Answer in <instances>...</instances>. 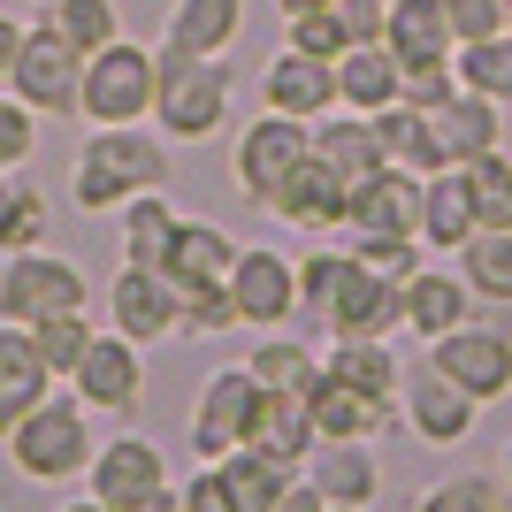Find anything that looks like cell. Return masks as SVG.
Segmentation results:
<instances>
[{
    "label": "cell",
    "mask_w": 512,
    "mask_h": 512,
    "mask_svg": "<svg viewBox=\"0 0 512 512\" xmlns=\"http://www.w3.org/2000/svg\"><path fill=\"white\" fill-rule=\"evenodd\" d=\"M230 299L245 329H291L299 321V260L276 253V245H237Z\"/></svg>",
    "instance_id": "12"
},
{
    "label": "cell",
    "mask_w": 512,
    "mask_h": 512,
    "mask_svg": "<svg viewBox=\"0 0 512 512\" xmlns=\"http://www.w3.org/2000/svg\"><path fill=\"white\" fill-rule=\"evenodd\" d=\"M176 321H184V291H176L161 268H115L107 283V329H123L130 344H176Z\"/></svg>",
    "instance_id": "14"
},
{
    "label": "cell",
    "mask_w": 512,
    "mask_h": 512,
    "mask_svg": "<svg viewBox=\"0 0 512 512\" xmlns=\"http://www.w3.org/2000/svg\"><path fill=\"white\" fill-rule=\"evenodd\" d=\"M230 329H245V321H237L230 283H214V291H184V321H176V344H214V337H230Z\"/></svg>",
    "instance_id": "42"
},
{
    "label": "cell",
    "mask_w": 512,
    "mask_h": 512,
    "mask_svg": "<svg viewBox=\"0 0 512 512\" xmlns=\"http://www.w3.org/2000/svg\"><path fill=\"white\" fill-rule=\"evenodd\" d=\"M176 497H184V512H237V497H230V482L199 459V474L192 482H176Z\"/></svg>",
    "instance_id": "47"
},
{
    "label": "cell",
    "mask_w": 512,
    "mask_h": 512,
    "mask_svg": "<svg viewBox=\"0 0 512 512\" xmlns=\"http://www.w3.org/2000/svg\"><path fill=\"white\" fill-rule=\"evenodd\" d=\"M383 46L398 54V69H406V77L451 69V54H459L444 0H390V31H383Z\"/></svg>",
    "instance_id": "23"
},
{
    "label": "cell",
    "mask_w": 512,
    "mask_h": 512,
    "mask_svg": "<svg viewBox=\"0 0 512 512\" xmlns=\"http://www.w3.org/2000/svg\"><path fill=\"white\" fill-rule=\"evenodd\" d=\"M62 512H115V505H100V497H92V490H85V497H69V505H62Z\"/></svg>",
    "instance_id": "55"
},
{
    "label": "cell",
    "mask_w": 512,
    "mask_h": 512,
    "mask_svg": "<svg viewBox=\"0 0 512 512\" xmlns=\"http://www.w3.org/2000/svg\"><path fill=\"white\" fill-rule=\"evenodd\" d=\"M0 192H8V176H0Z\"/></svg>",
    "instance_id": "58"
},
{
    "label": "cell",
    "mask_w": 512,
    "mask_h": 512,
    "mask_svg": "<svg viewBox=\"0 0 512 512\" xmlns=\"http://www.w3.org/2000/svg\"><path fill=\"white\" fill-rule=\"evenodd\" d=\"M39 23H54L77 54H100L107 39H123V8H115V0H46Z\"/></svg>",
    "instance_id": "39"
},
{
    "label": "cell",
    "mask_w": 512,
    "mask_h": 512,
    "mask_svg": "<svg viewBox=\"0 0 512 512\" xmlns=\"http://www.w3.org/2000/svg\"><path fill=\"white\" fill-rule=\"evenodd\" d=\"M306 8H337V0H276V16H306Z\"/></svg>",
    "instance_id": "54"
},
{
    "label": "cell",
    "mask_w": 512,
    "mask_h": 512,
    "mask_svg": "<svg viewBox=\"0 0 512 512\" xmlns=\"http://www.w3.org/2000/svg\"><path fill=\"white\" fill-rule=\"evenodd\" d=\"M321 512H352V505H321Z\"/></svg>",
    "instance_id": "57"
},
{
    "label": "cell",
    "mask_w": 512,
    "mask_h": 512,
    "mask_svg": "<svg viewBox=\"0 0 512 512\" xmlns=\"http://www.w3.org/2000/svg\"><path fill=\"white\" fill-rule=\"evenodd\" d=\"M459 321H474V291L459 283L451 260H421L406 276V299H398V329L428 344V337H444V329H459Z\"/></svg>",
    "instance_id": "19"
},
{
    "label": "cell",
    "mask_w": 512,
    "mask_h": 512,
    "mask_svg": "<svg viewBox=\"0 0 512 512\" xmlns=\"http://www.w3.org/2000/svg\"><path fill=\"white\" fill-rule=\"evenodd\" d=\"M153 92H161V62L138 39H107L100 54H85V92L77 115L92 130H123V123H153Z\"/></svg>",
    "instance_id": "5"
},
{
    "label": "cell",
    "mask_w": 512,
    "mask_h": 512,
    "mask_svg": "<svg viewBox=\"0 0 512 512\" xmlns=\"http://www.w3.org/2000/svg\"><path fill=\"white\" fill-rule=\"evenodd\" d=\"M299 474L329 505H352V512H375V497H383V459H375V444H314V459H306Z\"/></svg>",
    "instance_id": "24"
},
{
    "label": "cell",
    "mask_w": 512,
    "mask_h": 512,
    "mask_svg": "<svg viewBox=\"0 0 512 512\" xmlns=\"http://www.w3.org/2000/svg\"><path fill=\"white\" fill-rule=\"evenodd\" d=\"M62 390V375L39 360V344H31V329H16V321H0V436L23 421V413L39 406V398H54Z\"/></svg>",
    "instance_id": "25"
},
{
    "label": "cell",
    "mask_w": 512,
    "mask_h": 512,
    "mask_svg": "<svg viewBox=\"0 0 512 512\" xmlns=\"http://www.w3.org/2000/svg\"><path fill=\"white\" fill-rule=\"evenodd\" d=\"M0 451H8V467H16L23 482H77V474L92 467V451H100L92 444V406L62 383L54 398H39V406L0 436Z\"/></svg>",
    "instance_id": "3"
},
{
    "label": "cell",
    "mask_w": 512,
    "mask_h": 512,
    "mask_svg": "<svg viewBox=\"0 0 512 512\" xmlns=\"http://www.w3.org/2000/svg\"><path fill=\"white\" fill-rule=\"evenodd\" d=\"M23 39H31V23L16 16V8H0V85H8V69H16V54H23Z\"/></svg>",
    "instance_id": "50"
},
{
    "label": "cell",
    "mask_w": 512,
    "mask_h": 512,
    "mask_svg": "<svg viewBox=\"0 0 512 512\" xmlns=\"http://www.w3.org/2000/svg\"><path fill=\"white\" fill-rule=\"evenodd\" d=\"M283 46H299V54H321V62H337V54H352V31H344L337 8H306V16H283Z\"/></svg>",
    "instance_id": "44"
},
{
    "label": "cell",
    "mask_w": 512,
    "mask_h": 512,
    "mask_svg": "<svg viewBox=\"0 0 512 512\" xmlns=\"http://www.w3.org/2000/svg\"><path fill=\"white\" fill-rule=\"evenodd\" d=\"M260 406H268V390H260V375L245 360L214 367L207 383H199V398H192V451H199V459H222V451L253 444Z\"/></svg>",
    "instance_id": "10"
},
{
    "label": "cell",
    "mask_w": 512,
    "mask_h": 512,
    "mask_svg": "<svg viewBox=\"0 0 512 512\" xmlns=\"http://www.w3.org/2000/svg\"><path fill=\"white\" fill-rule=\"evenodd\" d=\"M306 153H314V123H291L276 107H260L253 123L237 130V146H230V176H237V192L253 199V207H268L276 184L299 169Z\"/></svg>",
    "instance_id": "9"
},
{
    "label": "cell",
    "mask_w": 512,
    "mask_h": 512,
    "mask_svg": "<svg viewBox=\"0 0 512 512\" xmlns=\"http://www.w3.org/2000/svg\"><path fill=\"white\" fill-rule=\"evenodd\" d=\"M268 214L276 222H291V230L321 237V230H344V176L321 161V153H306L299 169L276 184V199H268Z\"/></svg>",
    "instance_id": "22"
},
{
    "label": "cell",
    "mask_w": 512,
    "mask_h": 512,
    "mask_svg": "<svg viewBox=\"0 0 512 512\" xmlns=\"http://www.w3.org/2000/svg\"><path fill=\"white\" fill-rule=\"evenodd\" d=\"M321 375L375 398V406H398V390H406V360H398L390 337H329L321 344Z\"/></svg>",
    "instance_id": "20"
},
{
    "label": "cell",
    "mask_w": 512,
    "mask_h": 512,
    "mask_svg": "<svg viewBox=\"0 0 512 512\" xmlns=\"http://www.w3.org/2000/svg\"><path fill=\"white\" fill-rule=\"evenodd\" d=\"M253 444L268 451V459H283V467H306L314 444H321L306 398H276V390H268V406H260V421H253Z\"/></svg>",
    "instance_id": "36"
},
{
    "label": "cell",
    "mask_w": 512,
    "mask_h": 512,
    "mask_svg": "<svg viewBox=\"0 0 512 512\" xmlns=\"http://www.w3.org/2000/svg\"><path fill=\"white\" fill-rule=\"evenodd\" d=\"M474 314H482V321H490V329H497V337L512 344V306H474Z\"/></svg>",
    "instance_id": "52"
},
{
    "label": "cell",
    "mask_w": 512,
    "mask_h": 512,
    "mask_svg": "<svg viewBox=\"0 0 512 512\" xmlns=\"http://www.w3.org/2000/svg\"><path fill=\"white\" fill-rule=\"evenodd\" d=\"M398 428H406L413 444H428V451H459L474 428H482V406L459 398L428 360H413L406 367V390H398Z\"/></svg>",
    "instance_id": "11"
},
{
    "label": "cell",
    "mask_w": 512,
    "mask_h": 512,
    "mask_svg": "<svg viewBox=\"0 0 512 512\" xmlns=\"http://www.w3.org/2000/svg\"><path fill=\"white\" fill-rule=\"evenodd\" d=\"M46 222H54V214H46L39 184H8V192H0V260L46 245Z\"/></svg>",
    "instance_id": "41"
},
{
    "label": "cell",
    "mask_w": 512,
    "mask_h": 512,
    "mask_svg": "<svg viewBox=\"0 0 512 512\" xmlns=\"http://www.w3.org/2000/svg\"><path fill=\"white\" fill-rule=\"evenodd\" d=\"M237 31H245V0H176L153 54H169V62H222L237 46Z\"/></svg>",
    "instance_id": "18"
},
{
    "label": "cell",
    "mask_w": 512,
    "mask_h": 512,
    "mask_svg": "<svg viewBox=\"0 0 512 512\" xmlns=\"http://www.w3.org/2000/svg\"><path fill=\"white\" fill-rule=\"evenodd\" d=\"M444 16H451V39L474 46V39H490V31H505V0H444Z\"/></svg>",
    "instance_id": "46"
},
{
    "label": "cell",
    "mask_w": 512,
    "mask_h": 512,
    "mask_svg": "<svg viewBox=\"0 0 512 512\" xmlns=\"http://www.w3.org/2000/svg\"><path fill=\"white\" fill-rule=\"evenodd\" d=\"M436 130H444L451 169H467V161H482V153H497V146H505V107L459 85L444 107H436Z\"/></svg>",
    "instance_id": "31"
},
{
    "label": "cell",
    "mask_w": 512,
    "mask_h": 512,
    "mask_svg": "<svg viewBox=\"0 0 512 512\" xmlns=\"http://www.w3.org/2000/svg\"><path fill=\"white\" fill-rule=\"evenodd\" d=\"M314 153L344 176V192H352V184H367L375 169H390L383 138H375V115H352V107H329V115L314 123Z\"/></svg>",
    "instance_id": "28"
},
{
    "label": "cell",
    "mask_w": 512,
    "mask_h": 512,
    "mask_svg": "<svg viewBox=\"0 0 512 512\" xmlns=\"http://www.w3.org/2000/svg\"><path fill=\"white\" fill-rule=\"evenodd\" d=\"M375 138H383L390 153V169H413V176H444L451 169V153H444V130H436V115L428 107H383L375 115Z\"/></svg>",
    "instance_id": "30"
},
{
    "label": "cell",
    "mask_w": 512,
    "mask_h": 512,
    "mask_svg": "<svg viewBox=\"0 0 512 512\" xmlns=\"http://www.w3.org/2000/svg\"><path fill=\"white\" fill-rule=\"evenodd\" d=\"M176 222H184V207H176L169 192H138L130 207H115V245H123V260L130 268H161Z\"/></svg>",
    "instance_id": "33"
},
{
    "label": "cell",
    "mask_w": 512,
    "mask_h": 512,
    "mask_svg": "<svg viewBox=\"0 0 512 512\" xmlns=\"http://www.w3.org/2000/svg\"><path fill=\"white\" fill-rule=\"evenodd\" d=\"M31 153H39V115H31L16 92L0 85V176H16Z\"/></svg>",
    "instance_id": "45"
},
{
    "label": "cell",
    "mask_w": 512,
    "mask_h": 512,
    "mask_svg": "<svg viewBox=\"0 0 512 512\" xmlns=\"http://www.w3.org/2000/svg\"><path fill=\"white\" fill-rule=\"evenodd\" d=\"M31 344H39V360L54 367V375H77V360H85V344H92V321L85 314H54V321H31Z\"/></svg>",
    "instance_id": "43"
},
{
    "label": "cell",
    "mask_w": 512,
    "mask_h": 512,
    "mask_svg": "<svg viewBox=\"0 0 512 512\" xmlns=\"http://www.w3.org/2000/svg\"><path fill=\"white\" fill-rule=\"evenodd\" d=\"M406 512H512V490H505V474L459 467V474H444V482H428Z\"/></svg>",
    "instance_id": "37"
},
{
    "label": "cell",
    "mask_w": 512,
    "mask_h": 512,
    "mask_svg": "<svg viewBox=\"0 0 512 512\" xmlns=\"http://www.w3.org/2000/svg\"><path fill=\"white\" fill-rule=\"evenodd\" d=\"M85 306H92V276H85L69 253L31 245V253H8V260H0V321L31 329V321L85 314Z\"/></svg>",
    "instance_id": "6"
},
{
    "label": "cell",
    "mask_w": 512,
    "mask_h": 512,
    "mask_svg": "<svg viewBox=\"0 0 512 512\" xmlns=\"http://www.w3.org/2000/svg\"><path fill=\"white\" fill-rule=\"evenodd\" d=\"M451 268L474 291V306H512V230H474L451 253Z\"/></svg>",
    "instance_id": "35"
},
{
    "label": "cell",
    "mask_w": 512,
    "mask_h": 512,
    "mask_svg": "<svg viewBox=\"0 0 512 512\" xmlns=\"http://www.w3.org/2000/svg\"><path fill=\"white\" fill-rule=\"evenodd\" d=\"M398 92H406V69H398L390 46H352V54H337V107L383 115V107H398Z\"/></svg>",
    "instance_id": "32"
},
{
    "label": "cell",
    "mask_w": 512,
    "mask_h": 512,
    "mask_svg": "<svg viewBox=\"0 0 512 512\" xmlns=\"http://www.w3.org/2000/svg\"><path fill=\"white\" fill-rule=\"evenodd\" d=\"M421 184L413 169H375L344 192V230L352 237H421Z\"/></svg>",
    "instance_id": "16"
},
{
    "label": "cell",
    "mask_w": 512,
    "mask_h": 512,
    "mask_svg": "<svg viewBox=\"0 0 512 512\" xmlns=\"http://www.w3.org/2000/svg\"><path fill=\"white\" fill-rule=\"evenodd\" d=\"M398 299H406V283L367 268L337 237V245L299 253V321L291 329H306V337H390Z\"/></svg>",
    "instance_id": "1"
},
{
    "label": "cell",
    "mask_w": 512,
    "mask_h": 512,
    "mask_svg": "<svg viewBox=\"0 0 512 512\" xmlns=\"http://www.w3.org/2000/svg\"><path fill=\"white\" fill-rule=\"evenodd\" d=\"M482 230L474 222V192H467V169H444V176H428L421 184V245L428 260H451L467 237Z\"/></svg>",
    "instance_id": "29"
},
{
    "label": "cell",
    "mask_w": 512,
    "mask_h": 512,
    "mask_svg": "<svg viewBox=\"0 0 512 512\" xmlns=\"http://www.w3.org/2000/svg\"><path fill=\"white\" fill-rule=\"evenodd\" d=\"M260 107H276L291 123H321V115L337 107V62L299 54V46H276L268 69H260Z\"/></svg>",
    "instance_id": "17"
},
{
    "label": "cell",
    "mask_w": 512,
    "mask_h": 512,
    "mask_svg": "<svg viewBox=\"0 0 512 512\" xmlns=\"http://www.w3.org/2000/svg\"><path fill=\"white\" fill-rule=\"evenodd\" d=\"M153 62H161L153 130H161L169 146H207L214 130L230 123V92H237L230 54H222V62H169V54H153Z\"/></svg>",
    "instance_id": "4"
},
{
    "label": "cell",
    "mask_w": 512,
    "mask_h": 512,
    "mask_svg": "<svg viewBox=\"0 0 512 512\" xmlns=\"http://www.w3.org/2000/svg\"><path fill=\"white\" fill-rule=\"evenodd\" d=\"M92 497L115 512H138L146 497L169 490V451L153 444V436H138V428H123V436H107L100 451H92V467H85Z\"/></svg>",
    "instance_id": "13"
},
{
    "label": "cell",
    "mask_w": 512,
    "mask_h": 512,
    "mask_svg": "<svg viewBox=\"0 0 512 512\" xmlns=\"http://www.w3.org/2000/svg\"><path fill=\"white\" fill-rule=\"evenodd\" d=\"M169 176H176V153L153 123L92 130L85 153L69 161V199H77V214H107L115 222V207H130L138 192H169Z\"/></svg>",
    "instance_id": "2"
},
{
    "label": "cell",
    "mask_w": 512,
    "mask_h": 512,
    "mask_svg": "<svg viewBox=\"0 0 512 512\" xmlns=\"http://www.w3.org/2000/svg\"><path fill=\"white\" fill-rule=\"evenodd\" d=\"M451 69H459V85H467V92L512 107V23H505V31H490V39H474V46H459Z\"/></svg>",
    "instance_id": "38"
},
{
    "label": "cell",
    "mask_w": 512,
    "mask_h": 512,
    "mask_svg": "<svg viewBox=\"0 0 512 512\" xmlns=\"http://www.w3.org/2000/svg\"><path fill=\"white\" fill-rule=\"evenodd\" d=\"M230 268H237V237L222 222H207V214H184L169 253H161V276L176 291H214V283H230Z\"/></svg>",
    "instance_id": "21"
},
{
    "label": "cell",
    "mask_w": 512,
    "mask_h": 512,
    "mask_svg": "<svg viewBox=\"0 0 512 512\" xmlns=\"http://www.w3.org/2000/svg\"><path fill=\"white\" fill-rule=\"evenodd\" d=\"M321 505H329V497H321L314 482H306V474H299V482H291V490H283V497H276V505H268V512H321Z\"/></svg>",
    "instance_id": "51"
},
{
    "label": "cell",
    "mask_w": 512,
    "mask_h": 512,
    "mask_svg": "<svg viewBox=\"0 0 512 512\" xmlns=\"http://www.w3.org/2000/svg\"><path fill=\"white\" fill-rule=\"evenodd\" d=\"M337 16H344V31H352V46H383L390 0H337Z\"/></svg>",
    "instance_id": "48"
},
{
    "label": "cell",
    "mask_w": 512,
    "mask_h": 512,
    "mask_svg": "<svg viewBox=\"0 0 512 512\" xmlns=\"http://www.w3.org/2000/svg\"><path fill=\"white\" fill-rule=\"evenodd\" d=\"M421 360L436 367V375H444L459 398H474V406H497V398H512V344L497 337L482 314L459 321V329H444V337H428Z\"/></svg>",
    "instance_id": "7"
},
{
    "label": "cell",
    "mask_w": 512,
    "mask_h": 512,
    "mask_svg": "<svg viewBox=\"0 0 512 512\" xmlns=\"http://www.w3.org/2000/svg\"><path fill=\"white\" fill-rule=\"evenodd\" d=\"M306 413H314V436H321V444H375V436H390V428H398V406H375V398L329 383V375L314 383Z\"/></svg>",
    "instance_id": "26"
},
{
    "label": "cell",
    "mask_w": 512,
    "mask_h": 512,
    "mask_svg": "<svg viewBox=\"0 0 512 512\" xmlns=\"http://www.w3.org/2000/svg\"><path fill=\"white\" fill-rule=\"evenodd\" d=\"M497 474H505V490H512V436H505V451H497Z\"/></svg>",
    "instance_id": "56"
},
{
    "label": "cell",
    "mask_w": 512,
    "mask_h": 512,
    "mask_svg": "<svg viewBox=\"0 0 512 512\" xmlns=\"http://www.w3.org/2000/svg\"><path fill=\"white\" fill-rule=\"evenodd\" d=\"M138 512H184V497H176V482H169V490H161V497H146V505H138Z\"/></svg>",
    "instance_id": "53"
},
{
    "label": "cell",
    "mask_w": 512,
    "mask_h": 512,
    "mask_svg": "<svg viewBox=\"0 0 512 512\" xmlns=\"http://www.w3.org/2000/svg\"><path fill=\"white\" fill-rule=\"evenodd\" d=\"M505 16H512V0H505Z\"/></svg>",
    "instance_id": "59"
},
{
    "label": "cell",
    "mask_w": 512,
    "mask_h": 512,
    "mask_svg": "<svg viewBox=\"0 0 512 512\" xmlns=\"http://www.w3.org/2000/svg\"><path fill=\"white\" fill-rule=\"evenodd\" d=\"M245 367L260 375V390H276V398H314L321 383V344L299 337V329H260Z\"/></svg>",
    "instance_id": "27"
},
{
    "label": "cell",
    "mask_w": 512,
    "mask_h": 512,
    "mask_svg": "<svg viewBox=\"0 0 512 512\" xmlns=\"http://www.w3.org/2000/svg\"><path fill=\"white\" fill-rule=\"evenodd\" d=\"M222 482H230V497H237V512H268L291 482H299V467H283V459H268L260 444H237V451H222V459H207Z\"/></svg>",
    "instance_id": "34"
},
{
    "label": "cell",
    "mask_w": 512,
    "mask_h": 512,
    "mask_svg": "<svg viewBox=\"0 0 512 512\" xmlns=\"http://www.w3.org/2000/svg\"><path fill=\"white\" fill-rule=\"evenodd\" d=\"M69 390H77L92 413H130L138 398H146V344H130L123 329H92Z\"/></svg>",
    "instance_id": "15"
},
{
    "label": "cell",
    "mask_w": 512,
    "mask_h": 512,
    "mask_svg": "<svg viewBox=\"0 0 512 512\" xmlns=\"http://www.w3.org/2000/svg\"><path fill=\"white\" fill-rule=\"evenodd\" d=\"M8 92H16L39 123L54 115H77V92H85V54L54 31V23H31V39H23L16 69H8Z\"/></svg>",
    "instance_id": "8"
},
{
    "label": "cell",
    "mask_w": 512,
    "mask_h": 512,
    "mask_svg": "<svg viewBox=\"0 0 512 512\" xmlns=\"http://www.w3.org/2000/svg\"><path fill=\"white\" fill-rule=\"evenodd\" d=\"M451 92H459V69H428V77H406V92H398V100H406V107H428V115H436Z\"/></svg>",
    "instance_id": "49"
},
{
    "label": "cell",
    "mask_w": 512,
    "mask_h": 512,
    "mask_svg": "<svg viewBox=\"0 0 512 512\" xmlns=\"http://www.w3.org/2000/svg\"><path fill=\"white\" fill-rule=\"evenodd\" d=\"M467 192H474V222L482 230H512V153H482L467 161Z\"/></svg>",
    "instance_id": "40"
}]
</instances>
